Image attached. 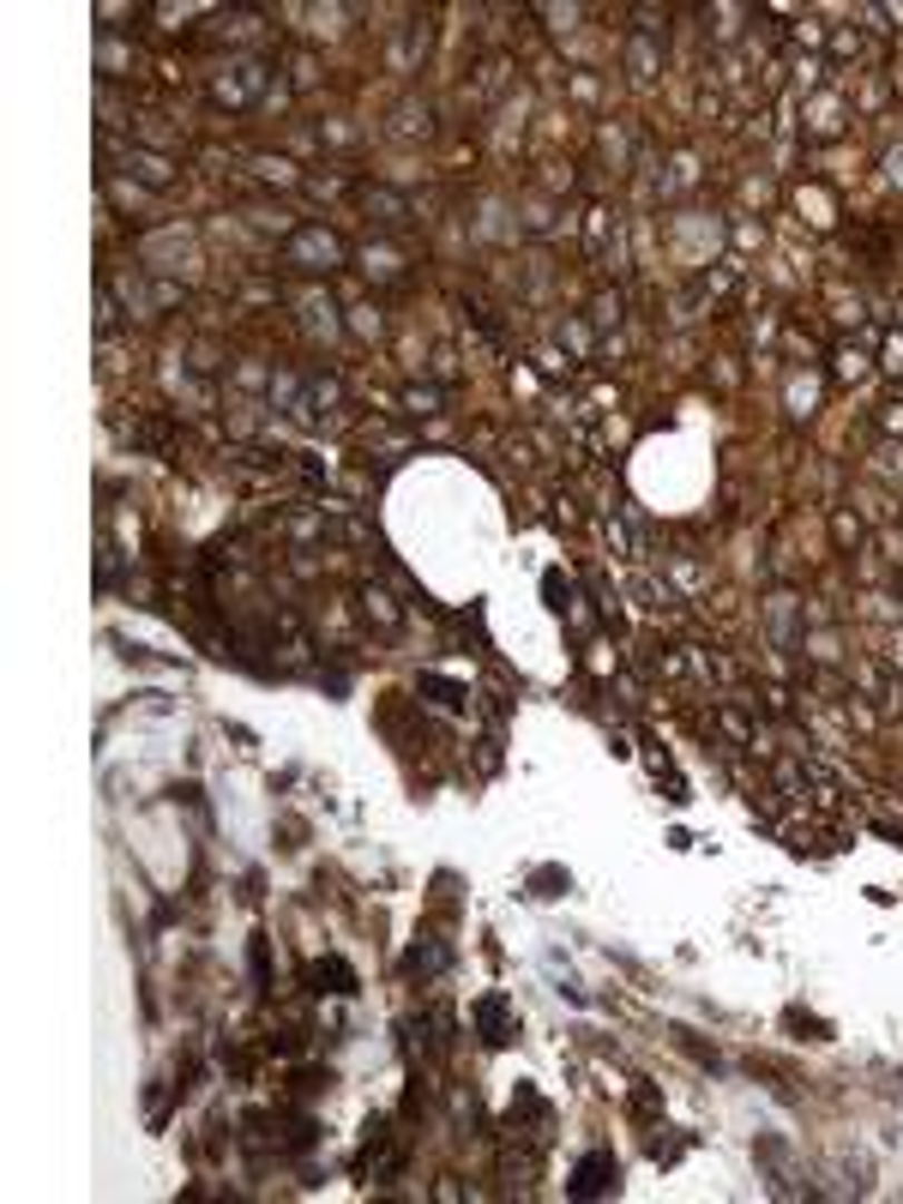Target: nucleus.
Returning a JSON list of instances; mask_svg holds the SVG:
<instances>
[{
	"mask_svg": "<svg viewBox=\"0 0 903 1204\" xmlns=\"http://www.w3.org/2000/svg\"><path fill=\"white\" fill-rule=\"evenodd\" d=\"M615 1181H620L615 1156L597 1151V1156H585V1163H579V1181H572V1193H579V1198H597V1193H609Z\"/></svg>",
	"mask_w": 903,
	"mask_h": 1204,
	"instance_id": "nucleus-1",
	"label": "nucleus"
}]
</instances>
